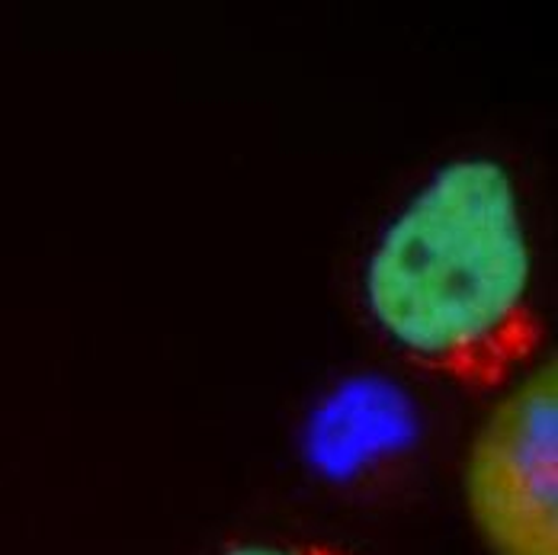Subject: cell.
Instances as JSON below:
<instances>
[{
    "label": "cell",
    "mask_w": 558,
    "mask_h": 555,
    "mask_svg": "<svg viewBox=\"0 0 558 555\" xmlns=\"http://www.w3.org/2000/svg\"><path fill=\"white\" fill-rule=\"evenodd\" d=\"M465 507L492 555H558L556 360L507 386L465 456Z\"/></svg>",
    "instance_id": "obj_2"
},
{
    "label": "cell",
    "mask_w": 558,
    "mask_h": 555,
    "mask_svg": "<svg viewBox=\"0 0 558 555\" xmlns=\"http://www.w3.org/2000/svg\"><path fill=\"white\" fill-rule=\"evenodd\" d=\"M360 292L398 357L447 386L488 395L530 373L546 325L510 170L488 155L437 167L373 241Z\"/></svg>",
    "instance_id": "obj_1"
},
{
    "label": "cell",
    "mask_w": 558,
    "mask_h": 555,
    "mask_svg": "<svg viewBox=\"0 0 558 555\" xmlns=\"http://www.w3.org/2000/svg\"><path fill=\"white\" fill-rule=\"evenodd\" d=\"M219 555H356L325 540H244Z\"/></svg>",
    "instance_id": "obj_4"
},
{
    "label": "cell",
    "mask_w": 558,
    "mask_h": 555,
    "mask_svg": "<svg viewBox=\"0 0 558 555\" xmlns=\"http://www.w3.org/2000/svg\"><path fill=\"white\" fill-rule=\"evenodd\" d=\"M417 437V414L404 391L379 376L340 383L312 411L305 453L331 482H356L395 462Z\"/></svg>",
    "instance_id": "obj_3"
}]
</instances>
